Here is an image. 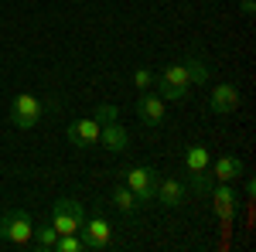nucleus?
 Here are the masks:
<instances>
[{"label": "nucleus", "instance_id": "nucleus-7", "mask_svg": "<svg viewBox=\"0 0 256 252\" xmlns=\"http://www.w3.org/2000/svg\"><path fill=\"white\" fill-rule=\"evenodd\" d=\"M158 171L154 167H147V164H137V167H130L126 171V188L137 194V201H140V208L144 205H154V188H158Z\"/></svg>", "mask_w": 256, "mask_h": 252}, {"label": "nucleus", "instance_id": "nucleus-13", "mask_svg": "<svg viewBox=\"0 0 256 252\" xmlns=\"http://www.w3.org/2000/svg\"><path fill=\"white\" fill-rule=\"evenodd\" d=\"M236 177H242V160L236 154H222L212 164V181H222V184H232Z\"/></svg>", "mask_w": 256, "mask_h": 252}, {"label": "nucleus", "instance_id": "nucleus-2", "mask_svg": "<svg viewBox=\"0 0 256 252\" xmlns=\"http://www.w3.org/2000/svg\"><path fill=\"white\" fill-rule=\"evenodd\" d=\"M184 171H188V181L198 194H208V188L216 184L212 181V164H208V147H202V143L184 147Z\"/></svg>", "mask_w": 256, "mask_h": 252}, {"label": "nucleus", "instance_id": "nucleus-5", "mask_svg": "<svg viewBox=\"0 0 256 252\" xmlns=\"http://www.w3.org/2000/svg\"><path fill=\"white\" fill-rule=\"evenodd\" d=\"M41 119H44V102L34 92H18L10 102V123L18 130H34Z\"/></svg>", "mask_w": 256, "mask_h": 252}, {"label": "nucleus", "instance_id": "nucleus-21", "mask_svg": "<svg viewBox=\"0 0 256 252\" xmlns=\"http://www.w3.org/2000/svg\"><path fill=\"white\" fill-rule=\"evenodd\" d=\"M239 7H242L246 17H253V14H256V0H239Z\"/></svg>", "mask_w": 256, "mask_h": 252}, {"label": "nucleus", "instance_id": "nucleus-20", "mask_svg": "<svg viewBox=\"0 0 256 252\" xmlns=\"http://www.w3.org/2000/svg\"><path fill=\"white\" fill-rule=\"evenodd\" d=\"M154 72H150V68H137V72H134V85H137V92H147V89H154Z\"/></svg>", "mask_w": 256, "mask_h": 252}, {"label": "nucleus", "instance_id": "nucleus-3", "mask_svg": "<svg viewBox=\"0 0 256 252\" xmlns=\"http://www.w3.org/2000/svg\"><path fill=\"white\" fill-rule=\"evenodd\" d=\"M99 143L110 150V154H123L130 147V133L126 126L116 119V109L113 106H99Z\"/></svg>", "mask_w": 256, "mask_h": 252}, {"label": "nucleus", "instance_id": "nucleus-1", "mask_svg": "<svg viewBox=\"0 0 256 252\" xmlns=\"http://www.w3.org/2000/svg\"><path fill=\"white\" fill-rule=\"evenodd\" d=\"M31 232H34V218H31L28 208H10V212L0 215V242L18 246V249H28Z\"/></svg>", "mask_w": 256, "mask_h": 252}, {"label": "nucleus", "instance_id": "nucleus-18", "mask_svg": "<svg viewBox=\"0 0 256 252\" xmlns=\"http://www.w3.org/2000/svg\"><path fill=\"white\" fill-rule=\"evenodd\" d=\"M154 89H158V96L164 99V102H184L188 99V92H181V89H174L171 82H164V78H154Z\"/></svg>", "mask_w": 256, "mask_h": 252}, {"label": "nucleus", "instance_id": "nucleus-9", "mask_svg": "<svg viewBox=\"0 0 256 252\" xmlns=\"http://www.w3.org/2000/svg\"><path fill=\"white\" fill-rule=\"evenodd\" d=\"M239 102H242V96H239L236 85H229V82H222V85H216V89L208 92V109H212L216 116H229V113H236Z\"/></svg>", "mask_w": 256, "mask_h": 252}, {"label": "nucleus", "instance_id": "nucleus-19", "mask_svg": "<svg viewBox=\"0 0 256 252\" xmlns=\"http://www.w3.org/2000/svg\"><path fill=\"white\" fill-rule=\"evenodd\" d=\"M55 252H86V242H82L79 232H68L55 239Z\"/></svg>", "mask_w": 256, "mask_h": 252}, {"label": "nucleus", "instance_id": "nucleus-15", "mask_svg": "<svg viewBox=\"0 0 256 252\" xmlns=\"http://www.w3.org/2000/svg\"><path fill=\"white\" fill-rule=\"evenodd\" d=\"M55 239H58V232H55V225H52V222H48V225H34L28 249H34V252H55Z\"/></svg>", "mask_w": 256, "mask_h": 252}, {"label": "nucleus", "instance_id": "nucleus-16", "mask_svg": "<svg viewBox=\"0 0 256 252\" xmlns=\"http://www.w3.org/2000/svg\"><path fill=\"white\" fill-rule=\"evenodd\" d=\"M181 65H184V72H188V82H192V85H208V61H202L198 55H192V58H184Z\"/></svg>", "mask_w": 256, "mask_h": 252}, {"label": "nucleus", "instance_id": "nucleus-6", "mask_svg": "<svg viewBox=\"0 0 256 252\" xmlns=\"http://www.w3.org/2000/svg\"><path fill=\"white\" fill-rule=\"evenodd\" d=\"M82 242H86V252H106L113 249V225H110V218H102V215H92V218H86L82 222Z\"/></svg>", "mask_w": 256, "mask_h": 252}, {"label": "nucleus", "instance_id": "nucleus-14", "mask_svg": "<svg viewBox=\"0 0 256 252\" xmlns=\"http://www.w3.org/2000/svg\"><path fill=\"white\" fill-rule=\"evenodd\" d=\"M110 205H113V208H116V212L123 215V218H134V215L140 212V201H137V194L130 191L126 184H116V188L110 191Z\"/></svg>", "mask_w": 256, "mask_h": 252}, {"label": "nucleus", "instance_id": "nucleus-8", "mask_svg": "<svg viewBox=\"0 0 256 252\" xmlns=\"http://www.w3.org/2000/svg\"><path fill=\"white\" fill-rule=\"evenodd\" d=\"M65 140L79 150H89L99 143V119H72L65 126Z\"/></svg>", "mask_w": 256, "mask_h": 252}, {"label": "nucleus", "instance_id": "nucleus-12", "mask_svg": "<svg viewBox=\"0 0 256 252\" xmlns=\"http://www.w3.org/2000/svg\"><path fill=\"white\" fill-rule=\"evenodd\" d=\"M208 194H212V205H216L218 218H232V215H236V191H232V184L216 181V184L208 188Z\"/></svg>", "mask_w": 256, "mask_h": 252}, {"label": "nucleus", "instance_id": "nucleus-10", "mask_svg": "<svg viewBox=\"0 0 256 252\" xmlns=\"http://www.w3.org/2000/svg\"><path fill=\"white\" fill-rule=\"evenodd\" d=\"M137 119L144 123V126H160V123L168 119V113H164V99H160L154 89H147V92L137 99Z\"/></svg>", "mask_w": 256, "mask_h": 252}, {"label": "nucleus", "instance_id": "nucleus-17", "mask_svg": "<svg viewBox=\"0 0 256 252\" xmlns=\"http://www.w3.org/2000/svg\"><path fill=\"white\" fill-rule=\"evenodd\" d=\"M160 78H164V82H171V85H174V89H181V92H188V89H192V82H188V72H184V65H181V61L168 65V68L160 72ZM188 96H192V92H188Z\"/></svg>", "mask_w": 256, "mask_h": 252}, {"label": "nucleus", "instance_id": "nucleus-4", "mask_svg": "<svg viewBox=\"0 0 256 252\" xmlns=\"http://www.w3.org/2000/svg\"><path fill=\"white\" fill-rule=\"evenodd\" d=\"M48 222L55 225L58 235L79 232L82 222H86V208H82V201H76V198H58V201H52V218Z\"/></svg>", "mask_w": 256, "mask_h": 252}, {"label": "nucleus", "instance_id": "nucleus-11", "mask_svg": "<svg viewBox=\"0 0 256 252\" xmlns=\"http://www.w3.org/2000/svg\"><path fill=\"white\" fill-rule=\"evenodd\" d=\"M184 194H188V188H184L178 177H158L154 201H158L160 208H181V205H184Z\"/></svg>", "mask_w": 256, "mask_h": 252}]
</instances>
